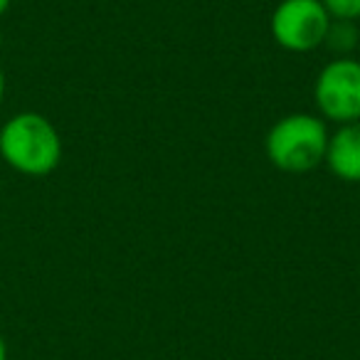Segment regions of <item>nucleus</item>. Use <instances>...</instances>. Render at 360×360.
I'll use <instances>...</instances> for the list:
<instances>
[{"mask_svg":"<svg viewBox=\"0 0 360 360\" xmlns=\"http://www.w3.org/2000/svg\"><path fill=\"white\" fill-rule=\"evenodd\" d=\"M0 158L22 175H50L62 160V139L47 116L22 111L0 126Z\"/></svg>","mask_w":360,"mask_h":360,"instance_id":"nucleus-1","label":"nucleus"},{"mask_svg":"<svg viewBox=\"0 0 360 360\" xmlns=\"http://www.w3.org/2000/svg\"><path fill=\"white\" fill-rule=\"evenodd\" d=\"M328 136V126L319 114H286L266 134V158L284 173H309L323 163Z\"/></svg>","mask_w":360,"mask_h":360,"instance_id":"nucleus-2","label":"nucleus"},{"mask_svg":"<svg viewBox=\"0 0 360 360\" xmlns=\"http://www.w3.org/2000/svg\"><path fill=\"white\" fill-rule=\"evenodd\" d=\"M333 18L321 0H279L269 20L274 42L286 52L304 55L323 47Z\"/></svg>","mask_w":360,"mask_h":360,"instance_id":"nucleus-3","label":"nucleus"},{"mask_svg":"<svg viewBox=\"0 0 360 360\" xmlns=\"http://www.w3.org/2000/svg\"><path fill=\"white\" fill-rule=\"evenodd\" d=\"M314 104L323 121L340 126L360 121V62L335 57L314 82Z\"/></svg>","mask_w":360,"mask_h":360,"instance_id":"nucleus-4","label":"nucleus"},{"mask_svg":"<svg viewBox=\"0 0 360 360\" xmlns=\"http://www.w3.org/2000/svg\"><path fill=\"white\" fill-rule=\"evenodd\" d=\"M323 163L343 183H360V121L340 124L328 136Z\"/></svg>","mask_w":360,"mask_h":360,"instance_id":"nucleus-5","label":"nucleus"},{"mask_svg":"<svg viewBox=\"0 0 360 360\" xmlns=\"http://www.w3.org/2000/svg\"><path fill=\"white\" fill-rule=\"evenodd\" d=\"M328 50H333L338 57H350V52L358 45V27L350 20H330V27L326 32V42Z\"/></svg>","mask_w":360,"mask_h":360,"instance_id":"nucleus-6","label":"nucleus"},{"mask_svg":"<svg viewBox=\"0 0 360 360\" xmlns=\"http://www.w3.org/2000/svg\"><path fill=\"white\" fill-rule=\"evenodd\" d=\"M333 20H360V0H321Z\"/></svg>","mask_w":360,"mask_h":360,"instance_id":"nucleus-7","label":"nucleus"},{"mask_svg":"<svg viewBox=\"0 0 360 360\" xmlns=\"http://www.w3.org/2000/svg\"><path fill=\"white\" fill-rule=\"evenodd\" d=\"M0 360H8V345H6V338L0 333Z\"/></svg>","mask_w":360,"mask_h":360,"instance_id":"nucleus-8","label":"nucleus"},{"mask_svg":"<svg viewBox=\"0 0 360 360\" xmlns=\"http://www.w3.org/2000/svg\"><path fill=\"white\" fill-rule=\"evenodd\" d=\"M3 96H6V72L0 67V101H3Z\"/></svg>","mask_w":360,"mask_h":360,"instance_id":"nucleus-9","label":"nucleus"},{"mask_svg":"<svg viewBox=\"0 0 360 360\" xmlns=\"http://www.w3.org/2000/svg\"><path fill=\"white\" fill-rule=\"evenodd\" d=\"M13 0H0V15H6V11L11 8Z\"/></svg>","mask_w":360,"mask_h":360,"instance_id":"nucleus-10","label":"nucleus"}]
</instances>
